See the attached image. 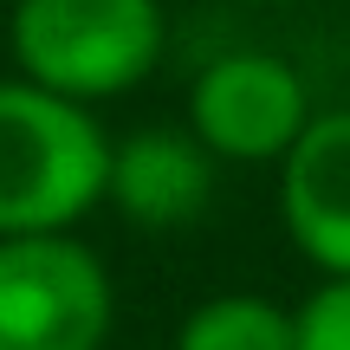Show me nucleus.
<instances>
[{"mask_svg": "<svg viewBox=\"0 0 350 350\" xmlns=\"http://www.w3.org/2000/svg\"><path fill=\"white\" fill-rule=\"evenodd\" d=\"M111 195V137L91 117L33 78L0 85V240L78 234Z\"/></svg>", "mask_w": 350, "mask_h": 350, "instance_id": "f257e3e1", "label": "nucleus"}, {"mask_svg": "<svg viewBox=\"0 0 350 350\" xmlns=\"http://www.w3.org/2000/svg\"><path fill=\"white\" fill-rule=\"evenodd\" d=\"M20 78L72 104L137 91L163 65V0H13Z\"/></svg>", "mask_w": 350, "mask_h": 350, "instance_id": "f03ea898", "label": "nucleus"}, {"mask_svg": "<svg viewBox=\"0 0 350 350\" xmlns=\"http://www.w3.org/2000/svg\"><path fill=\"white\" fill-rule=\"evenodd\" d=\"M111 331V266L78 234L0 240V350H104Z\"/></svg>", "mask_w": 350, "mask_h": 350, "instance_id": "7ed1b4c3", "label": "nucleus"}, {"mask_svg": "<svg viewBox=\"0 0 350 350\" xmlns=\"http://www.w3.org/2000/svg\"><path fill=\"white\" fill-rule=\"evenodd\" d=\"M312 91L273 52L208 59L188 85V130L214 163H286V150L312 124Z\"/></svg>", "mask_w": 350, "mask_h": 350, "instance_id": "20e7f679", "label": "nucleus"}, {"mask_svg": "<svg viewBox=\"0 0 350 350\" xmlns=\"http://www.w3.org/2000/svg\"><path fill=\"white\" fill-rule=\"evenodd\" d=\"M279 214L318 279L350 273V111H318L279 163Z\"/></svg>", "mask_w": 350, "mask_h": 350, "instance_id": "39448f33", "label": "nucleus"}, {"mask_svg": "<svg viewBox=\"0 0 350 350\" xmlns=\"http://www.w3.org/2000/svg\"><path fill=\"white\" fill-rule=\"evenodd\" d=\"M117 214L143 234H182L208 214L214 201V156L195 130H130L124 143H111V195Z\"/></svg>", "mask_w": 350, "mask_h": 350, "instance_id": "423d86ee", "label": "nucleus"}, {"mask_svg": "<svg viewBox=\"0 0 350 350\" xmlns=\"http://www.w3.org/2000/svg\"><path fill=\"white\" fill-rule=\"evenodd\" d=\"M175 350H299L292 312L266 292H221L201 299L175 331Z\"/></svg>", "mask_w": 350, "mask_h": 350, "instance_id": "0eeeda50", "label": "nucleus"}, {"mask_svg": "<svg viewBox=\"0 0 350 350\" xmlns=\"http://www.w3.org/2000/svg\"><path fill=\"white\" fill-rule=\"evenodd\" d=\"M299 350H350V273H331L292 305Z\"/></svg>", "mask_w": 350, "mask_h": 350, "instance_id": "6e6552de", "label": "nucleus"}, {"mask_svg": "<svg viewBox=\"0 0 350 350\" xmlns=\"http://www.w3.org/2000/svg\"><path fill=\"white\" fill-rule=\"evenodd\" d=\"M240 7H286V0H240Z\"/></svg>", "mask_w": 350, "mask_h": 350, "instance_id": "1a4fd4ad", "label": "nucleus"}]
</instances>
